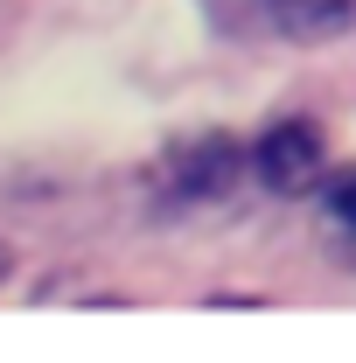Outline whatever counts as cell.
Instances as JSON below:
<instances>
[{
  "mask_svg": "<svg viewBox=\"0 0 356 363\" xmlns=\"http://www.w3.org/2000/svg\"><path fill=\"white\" fill-rule=\"evenodd\" d=\"M217 14H223V28H259V35L294 43V49L343 43L356 28V0H230Z\"/></svg>",
  "mask_w": 356,
  "mask_h": 363,
  "instance_id": "obj_1",
  "label": "cell"
},
{
  "mask_svg": "<svg viewBox=\"0 0 356 363\" xmlns=\"http://www.w3.org/2000/svg\"><path fill=\"white\" fill-rule=\"evenodd\" d=\"M252 175H259V189H272V196H308V189H321V126L314 119H272L266 133H259V147H252Z\"/></svg>",
  "mask_w": 356,
  "mask_h": 363,
  "instance_id": "obj_2",
  "label": "cell"
},
{
  "mask_svg": "<svg viewBox=\"0 0 356 363\" xmlns=\"http://www.w3.org/2000/svg\"><path fill=\"white\" fill-rule=\"evenodd\" d=\"M238 175H245V147L223 133H196L168 154V196L175 203H217L238 189Z\"/></svg>",
  "mask_w": 356,
  "mask_h": 363,
  "instance_id": "obj_3",
  "label": "cell"
},
{
  "mask_svg": "<svg viewBox=\"0 0 356 363\" xmlns=\"http://www.w3.org/2000/svg\"><path fill=\"white\" fill-rule=\"evenodd\" d=\"M321 210H328V224L350 230L356 238V161L350 168H335V175H321Z\"/></svg>",
  "mask_w": 356,
  "mask_h": 363,
  "instance_id": "obj_4",
  "label": "cell"
},
{
  "mask_svg": "<svg viewBox=\"0 0 356 363\" xmlns=\"http://www.w3.org/2000/svg\"><path fill=\"white\" fill-rule=\"evenodd\" d=\"M7 266H14V259H7V245H0V279H7Z\"/></svg>",
  "mask_w": 356,
  "mask_h": 363,
  "instance_id": "obj_5",
  "label": "cell"
}]
</instances>
